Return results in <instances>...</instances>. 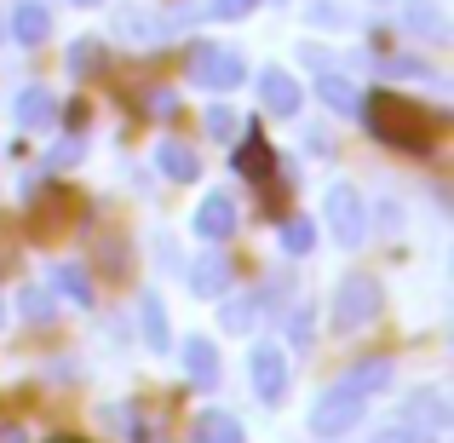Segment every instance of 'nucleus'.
<instances>
[{
    "label": "nucleus",
    "instance_id": "nucleus-1",
    "mask_svg": "<svg viewBox=\"0 0 454 443\" xmlns=\"http://www.w3.org/2000/svg\"><path fill=\"white\" fill-rule=\"evenodd\" d=\"M356 115L368 122V133H374L380 145H397V150H414V155L432 150V122H426L409 99H397V92H368V99L356 104Z\"/></svg>",
    "mask_w": 454,
    "mask_h": 443
},
{
    "label": "nucleus",
    "instance_id": "nucleus-2",
    "mask_svg": "<svg viewBox=\"0 0 454 443\" xmlns=\"http://www.w3.org/2000/svg\"><path fill=\"white\" fill-rule=\"evenodd\" d=\"M374 317H380V282L374 277H345L340 294H333V334H356Z\"/></svg>",
    "mask_w": 454,
    "mask_h": 443
},
{
    "label": "nucleus",
    "instance_id": "nucleus-3",
    "mask_svg": "<svg viewBox=\"0 0 454 443\" xmlns=\"http://www.w3.org/2000/svg\"><path fill=\"white\" fill-rule=\"evenodd\" d=\"M351 426H363V392H351L340 380L333 392L317 398V409H310V432H317V438H340V432H351Z\"/></svg>",
    "mask_w": 454,
    "mask_h": 443
},
{
    "label": "nucleus",
    "instance_id": "nucleus-4",
    "mask_svg": "<svg viewBox=\"0 0 454 443\" xmlns=\"http://www.w3.org/2000/svg\"><path fill=\"white\" fill-rule=\"evenodd\" d=\"M328 231L340 248H363L368 236V208L356 196V185H328Z\"/></svg>",
    "mask_w": 454,
    "mask_h": 443
},
{
    "label": "nucleus",
    "instance_id": "nucleus-5",
    "mask_svg": "<svg viewBox=\"0 0 454 443\" xmlns=\"http://www.w3.org/2000/svg\"><path fill=\"white\" fill-rule=\"evenodd\" d=\"M242 58L236 52H219V46H196L190 52V81L196 87H207V92H231V87H242Z\"/></svg>",
    "mask_w": 454,
    "mask_h": 443
},
{
    "label": "nucleus",
    "instance_id": "nucleus-6",
    "mask_svg": "<svg viewBox=\"0 0 454 443\" xmlns=\"http://www.w3.org/2000/svg\"><path fill=\"white\" fill-rule=\"evenodd\" d=\"M254 392L265 403H277L282 392H288V357H282L277 345H254Z\"/></svg>",
    "mask_w": 454,
    "mask_h": 443
},
{
    "label": "nucleus",
    "instance_id": "nucleus-7",
    "mask_svg": "<svg viewBox=\"0 0 454 443\" xmlns=\"http://www.w3.org/2000/svg\"><path fill=\"white\" fill-rule=\"evenodd\" d=\"M403 421L420 426V432H443V426H449V403H443V392H437V386L409 392V403H403Z\"/></svg>",
    "mask_w": 454,
    "mask_h": 443
},
{
    "label": "nucleus",
    "instance_id": "nucleus-8",
    "mask_svg": "<svg viewBox=\"0 0 454 443\" xmlns=\"http://www.w3.org/2000/svg\"><path fill=\"white\" fill-rule=\"evenodd\" d=\"M259 99H265L270 115H294L305 92H300V81H294L288 69H265V75H259Z\"/></svg>",
    "mask_w": 454,
    "mask_h": 443
},
{
    "label": "nucleus",
    "instance_id": "nucleus-9",
    "mask_svg": "<svg viewBox=\"0 0 454 443\" xmlns=\"http://www.w3.org/2000/svg\"><path fill=\"white\" fill-rule=\"evenodd\" d=\"M184 368H190V386H201V392L219 386V352H213L207 334H190L184 340Z\"/></svg>",
    "mask_w": 454,
    "mask_h": 443
},
{
    "label": "nucleus",
    "instance_id": "nucleus-10",
    "mask_svg": "<svg viewBox=\"0 0 454 443\" xmlns=\"http://www.w3.org/2000/svg\"><path fill=\"white\" fill-rule=\"evenodd\" d=\"M403 29L432 41V46L449 41V23H443V6H437V0H409V6H403Z\"/></svg>",
    "mask_w": 454,
    "mask_h": 443
},
{
    "label": "nucleus",
    "instance_id": "nucleus-11",
    "mask_svg": "<svg viewBox=\"0 0 454 443\" xmlns=\"http://www.w3.org/2000/svg\"><path fill=\"white\" fill-rule=\"evenodd\" d=\"M196 231L207 236V242H224V236L236 231V208H231V196H207V202H201Z\"/></svg>",
    "mask_w": 454,
    "mask_h": 443
},
{
    "label": "nucleus",
    "instance_id": "nucleus-12",
    "mask_svg": "<svg viewBox=\"0 0 454 443\" xmlns=\"http://www.w3.org/2000/svg\"><path fill=\"white\" fill-rule=\"evenodd\" d=\"M224 282H231V259H224V254H201L196 265H190V289H196L201 299L224 294Z\"/></svg>",
    "mask_w": 454,
    "mask_h": 443
},
{
    "label": "nucleus",
    "instance_id": "nucleus-13",
    "mask_svg": "<svg viewBox=\"0 0 454 443\" xmlns=\"http://www.w3.org/2000/svg\"><path fill=\"white\" fill-rule=\"evenodd\" d=\"M58 122V99L46 87H23L18 92V127H52Z\"/></svg>",
    "mask_w": 454,
    "mask_h": 443
},
{
    "label": "nucleus",
    "instance_id": "nucleus-14",
    "mask_svg": "<svg viewBox=\"0 0 454 443\" xmlns=\"http://www.w3.org/2000/svg\"><path fill=\"white\" fill-rule=\"evenodd\" d=\"M190 438H196V443H242V421L224 415V409H207V415H196Z\"/></svg>",
    "mask_w": 454,
    "mask_h": 443
},
{
    "label": "nucleus",
    "instance_id": "nucleus-15",
    "mask_svg": "<svg viewBox=\"0 0 454 443\" xmlns=\"http://www.w3.org/2000/svg\"><path fill=\"white\" fill-rule=\"evenodd\" d=\"M317 104H328L333 115H356V104H363V92L351 87L345 75H317Z\"/></svg>",
    "mask_w": 454,
    "mask_h": 443
},
{
    "label": "nucleus",
    "instance_id": "nucleus-16",
    "mask_svg": "<svg viewBox=\"0 0 454 443\" xmlns=\"http://www.w3.org/2000/svg\"><path fill=\"white\" fill-rule=\"evenodd\" d=\"M138 317H145V345H150V352H167V345H173V328H167L161 299L145 294V299H138Z\"/></svg>",
    "mask_w": 454,
    "mask_h": 443
},
{
    "label": "nucleus",
    "instance_id": "nucleus-17",
    "mask_svg": "<svg viewBox=\"0 0 454 443\" xmlns=\"http://www.w3.org/2000/svg\"><path fill=\"white\" fill-rule=\"evenodd\" d=\"M12 29H18V41H23V46H41V41H46V29H52V18H46L41 0H23L18 18H12Z\"/></svg>",
    "mask_w": 454,
    "mask_h": 443
},
{
    "label": "nucleus",
    "instance_id": "nucleus-18",
    "mask_svg": "<svg viewBox=\"0 0 454 443\" xmlns=\"http://www.w3.org/2000/svg\"><path fill=\"white\" fill-rule=\"evenodd\" d=\"M259 322V294H236L224 299V334H247Z\"/></svg>",
    "mask_w": 454,
    "mask_h": 443
},
{
    "label": "nucleus",
    "instance_id": "nucleus-19",
    "mask_svg": "<svg viewBox=\"0 0 454 443\" xmlns=\"http://www.w3.org/2000/svg\"><path fill=\"white\" fill-rule=\"evenodd\" d=\"M386 380H391V363H386V357H368V363H356L351 375H345V386H351V392H363V398H368V392H380Z\"/></svg>",
    "mask_w": 454,
    "mask_h": 443
},
{
    "label": "nucleus",
    "instance_id": "nucleus-20",
    "mask_svg": "<svg viewBox=\"0 0 454 443\" xmlns=\"http://www.w3.org/2000/svg\"><path fill=\"white\" fill-rule=\"evenodd\" d=\"M282 248H288L294 259H300V254H310V248H317V225H310V219H300V213H294V219H282Z\"/></svg>",
    "mask_w": 454,
    "mask_h": 443
},
{
    "label": "nucleus",
    "instance_id": "nucleus-21",
    "mask_svg": "<svg viewBox=\"0 0 454 443\" xmlns=\"http://www.w3.org/2000/svg\"><path fill=\"white\" fill-rule=\"evenodd\" d=\"M161 173H167V178H196V173H201L196 150H184V145H161Z\"/></svg>",
    "mask_w": 454,
    "mask_h": 443
},
{
    "label": "nucleus",
    "instance_id": "nucleus-22",
    "mask_svg": "<svg viewBox=\"0 0 454 443\" xmlns=\"http://www.w3.org/2000/svg\"><path fill=\"white\" fill-rule=\"evenodd\" d=\"M236 167H242L247 178H259V185H265V178H270V150L259 145V138H247V145L236 150Z\"/></svg>",
    "mask_w": 454,
    "mask_h": 443
},
{
    "label": "nucleus",
    "instance_id": "nucleus-23",
    "mask_svg": "<svg viewBox=\"0 0 454 443\" xmlns=\"http://www.w3.org/2000/svg\"><path fill=\"white\" fill-rule=\"evenodd\" d=\"M69 69H75L81 81L98 75V69H104V46L98 41H75V46H69Z\"/></svg>",
    "mask_w": 454,
    "mask_h": 443
},
{
    "label": "nucleus",
    "instance_id": "nucleus-24",
    "mask_svg": "<svg viewBox=\"0 0 454 443\" xmlns=\"http://www.w3.org/2000/svg\"><path fill=\"white\" fill-rule=\"evenodd\" d=\"M58 289H64L69 299H81V305H92V277L81 265H58Z\"/></svg>",
    "mask_w": 454,
    "mask_h": 443
},
{
    "label": "nucleus",
    "instance_id": "nucleus-25",
    "mask_svg": "<svg viewBox=\"0 0 454 443\" xmlns=\"http://www.w3.org/2000/svg\"><path fill=\"white\" fill-rule=\"evenodd\" d=\"M368 443H432V432H420V426L403 421V426H386V432H374Z\"/></svg>",
    "mask_w": 454,
    "mask_h": 443
},
{
    "label": "nucleus",
    "instance_id": "nucleus-26",
    "mask_svg": "<svg viewBox=\"0 0 454 443\" xmlns=\"http://www.w3.org/2000/svg\"><path fill=\"white\" fill-rule=\"evenodd\" d=\"M23 317L46 322V317H52V294H46V289H29V294H23Z\"/></svg>",
    "mask_w": 454,
    "mask_h": 443
},
{
    "label": "nucleus",
    "instance_id": "nucleus-27",
    "mask_svg": "<svg viewBox=\"0 0 454 443\" xmlns=\"http://www.w3.org/2000/svg\"><path fill=\"white\" fill-rule=\"evenodd\" d=\"M305 18H310V23H328V29H345V12L333 6V0H317V6H310Z\"/></svg>",
    "mask_w": 454,
    "mask_h": 443
},
{
    "label": "nucleus",
    "instance_id": "nucleus-28",
    "mask_svg": "<svg viewBox=\"0 0 454 443\" xmlns=\"http://www.w3.org/2000/svg\"><path fill=\"white\" fill-rule=\"evenodd\" d=\"M207 133H236V115H231V104H213V110H207Z\"/></svg>",
    "mask_w": 454,
    "mask_h": 443
},
{
    "label": "nucleus",
    "instance_id": "nucleus-29",
    "mask_svg": "<svg viewBox=\"0 0 454 443\" xmlns=\"http://www.w3.org/2000/svg\"><path fill=\"white\" fill-rule=\"evenodd\" d=\"M254 6H259V0H213V12H219V18H247Z\"/></svg>",
    "mask_w": 454,
    "mask_h": 443
},
{
    "label": "nucleus",
    "instance_id": "nucleus-30",
    "mask_svg": "<svg viewBox=\"0 0 454 443\" xmlns=\"http://www.w3.org/2000/svg\"><path fill=\"white\" fill-rule=\"evenodd\" d=\"M310 328H317V322H310V311H294V345H310V340H317Z\"/></svg>",
    "mask_w": 454,
    "mask_h": 443
},
{
    "label": "nucleus",
    "instance_id": "nucleus-31",
    "mask_svg": "<svg viewBox=\"0 0 454 443\" xmlns=\"http://www.w3.org/2000/svg\"><path fill=\"white\" fill-rule=\"evenodd\" d=\"M69 162H81V138H64V145L52 150V167H69Z\"/></svg>",
    "mask_w": 454,
    "mask_h": 443
},
{
    "label": "nucleus",
    "instance_id": "nucleus-32",
    "mask_svg": "<svg viewBox=\"0 0 454 443\" xmlns=\"http://www.w3.org/2000/svg\"><path fill=\"white\" fill-rule=\"evenodd\" d=\"M52 443H81V438H52Z\"/></svg>",
    "mask_w": 454,
    "mask_h": 443
},
{
    "label": "nucleus",
    "instance_id": "nucleus-33",
    "mask_svg": "<svg viewBox=\"0 0 454 443\" xmlns=\"http://www.w3.org/2000/svg\"><path fill=\"white\" fill-rule=\"evenodd\" d=\"M81 6H98V0H81Z\"/></svg>",
    "mask_w": 454,
    "mask_h": 443
},
{
    "label": "nucleus",
    "instance_id": "nucleus-34",
    "mask_svg": "<svg viewBox=\"0 0 454 443\" xmlns=\"http://www.w3.org/2000/svg\"><path fill=\"white\" fill-rule=\"evenodd\" d=\"M0 322H6V311H0Z\"/></svg>",
    "mask_w": 454,
    "mask_h": 443
}]
</instances>
